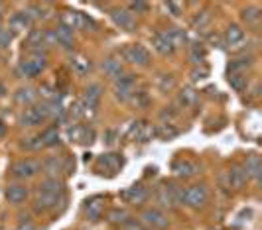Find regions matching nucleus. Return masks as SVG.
I'll return each instance as SVG.
<instances>
[{"mask_svg": "<svg viewBox=\"0 0 262 230\" xmlns=\"http://www.w3.org/2000/svg\"><path fill=\"white\" fill-rule=\"evenodd\" d=\"M83 130H85V126H79V124H73V126H69L67 128V136H69V140L73 142H81V136H83Z\"/></svg>", "mask_w": 262, "mask_h": 230, "instance_id": "obj_39", "label": "nucleus"}, {"mask_svg": "<svg viewBox=\"0 0 262 230\" xmlns=\"http://www.w3.org/2000/svg\"><path fill=\"white\" fill-rule=\"evenodd\" d=\"M26 43L32 47V49H42L44 47V32L42 30H32L26 37Z\"/></svg>", "mask_w": 262, "mask_h": 230, "instance_id": "obj_34", "label": "nucleus"}, {"mask_svg": "<svg viewBox=\"0 0 262 230\" xmlns=\"http://www.w3.org/2000/svg\"><path fill=\"white\" fill-rule=\"evenodd\" d=\"M102 73L108 77V79H112V81H116L122 73H124V69H122V63H120V59H114V57H108V59H104L102 61Z\"/></svg>", "mask_w": 262, "mask_h": 230, "instance_id": "obj_17", "label": "nucleus"}, {"mask_svg": "<svg viewBox=\"0 0 262 230\" xmlns=\"http://www.w3.org/2000/svg\"><path fill=\"white\" fill-rule=\"evenodd\" d=\"M160 116H162V118H174L176 112H174V110H164V112H160Z\"/></svg>", "mask_w": 262, "mask_h": 230, "instance_id": "obj_48", "label": "nucleus"}, {"mask_svg": "<svg viewBox=\"0 0 262 230\" xmlns=\"http://www.w3.org/2000/svg\"><path fill=\"white\" fill-rule=\"evenodd\" d=\"M178 134H180V130L174 128L170 122H168V124H162L160 128H156V136L162 138V140H172V138H176Z\"/></svg>", "mask_w": 262, "mask_h": 230, "instance_id": "obj_36", "label": "nucleus"}, {"mask_svg": "<svg viewBox=\"0 0 262 230\" xmlns=\"http://www.w3.org/2000/svg\"><path fill=\"white\" fill-rule=\"evenodd\" d=\"M211 20H213L211 10H203V12H197L196 14V18L192 20V26H194L196 30H205V28L211 24Z\"/></svg>", "mask_w": 262, "mask_h": 230, "instance_id": "obj_29", "label": "nucleus"}, {"mask_svg": "<svg viewBox=\"0 0 262 230\" xmlns=\"http://www.w3.org/2000/svg\"><path fill=\"white\" fill-rule=\"evenodd\" d=\"M140 219H142V223L146 227H150V229L154 230H166L170 227L168 215H166L164 211H160V209H146Z\"/></svg>", "mask_w": 262, "mask_h": 230, "instance_id": "obj_7", "label": "nucleus"}, {"mask_svg": "<svg viewBox=\"0 0 262 230\" xmlns=\"http://www.w3.org/2000/svg\"><path fill=\"white\" fill-rule=\"evenodd\" d=\"M42 169H44L50 177H58V173L64 171V162H62L58 156H50V158L42 164Z\"/></svg>", "mask_w": 262, "mask_h": 230, "instance_id": "obj_21", "label": "nucleus"}, {"mask_svg": "<svg viewBox=\"0 0 262 230\" xmlns=\"http://www.w3.org/2000/svg\"><path fill=\"white\" fill-rule=\"evenodd\" d=\"M260 8L256 6H250V8H244L242 10V20L246 22V26H258L260 24Z\"/></svg>", "mask_w": 262, "mask_h": 230, "instance_id": "obj_27", "label": "nucleus"}, {"mask_svg": "<svg viewBox=\"0 0 262 230\" xmlns=\"http://www.w3.org/2000/svg\"><path fill=\"white\" fill-rule=\"evenodd\" d=\"M91 67H93V63H91L87 57H83V55H73V57H71V69H73L77 75H87V73L91 71Z\"/></svg>", "mask_w": 262, "mask_h": 230, "instance_id": "obj_22", "label": "nucleus"}, {"mask_svg": "<svg viewBox=\"0 0 262 230\" xmlns=\"http://www.w3.org/2000/svg\"><path fill=\"white\" fill-rule=\"evenodd\" d=\"M244 39H246V33H244V30H242L240 26L232 24V26L227 28V32H225V41H227V45H229L230 49H238V47L244 43Z\"/></svg>", "mask_w": 262, "mask_h": 230, "instance_id": "obj_11", "label": "nucleus"}, {"mask_svg": "<svg viewBox=\"0 0 262 230\" xmlns=\"http://www.w3.org/2000/svg\"><path fill=\"white\" fill-rule=\"evenodd\" d=\"M250 65H252L250 57H240V59H234V61H230L229 71H230V73H240V71H244L246 67H250Z\"/></svg>", "mask_w": 262, "mask_h": 230, "instance_id": "obj_37", "label": "nucleus"}, {"mask_svg": "<svg viewBox=\"0 0 262 230\" xmlns=\"http://www.w3.org/2000/svg\"><path fill=\"white\" fill-rule=\"evenodd\" d=\"M106 219L112 225H126L128 223V213L124 209H110L108 215H106Z\"/></svg>", "mask_w": 262, "mask_h": 230, "instance_id": "obj_32", "label": "nucleus"}, {"mask_svg": "<svg viewBox=\"0 0 262 230\" xmlns=\"http://www.w3.org/2000/svg\"><path fill=\"white\" fill-rule=\"evenodd\" d=\"M229 83H230V87H232L234 91H238V93L246 89V77H244L242 73H230Z\"/></svg>", "mask_w": 262, "mask_h": 230, "instance_id": "obj_35", "label": "nucleus"}, {"mask_svg": "<svg viewBox=\"0 0 262 230\" xmlns=\"http://www.w3.org/2000/svg\"><path fill=\"white\" fill-rule=\"evenodd\" d=\"M166 33H168V37H170V41H172V45L176 49H180V47H184L188 43V35H186V32L182 28H172Z\"/></svg>", "mask_w": 262, "mask_h": 230, "instance_id": "obj_25", "label": "nucleus"}, {"mask_svg": "<svg viewBox=\"0 0 262 230\" xmlns=\"http://www.w3.org/2000/svg\"><path fill=\"white\" fill-rule=\"evenodd\" d=\"M62 24L67 26L69 30H87V28H97L95 20L89 18L87 14L83 12H75V10H67L66 14L62 16Z\"/></svg>", "mask_w": 262, "mask_h": 230, "instance_id": "obj_3", "label": "nucleus"}, {"mask_svg": "<svg viewBox=\"0 0 262 230\" xmlns=\"http://www.w3.org/2000/svg\"><path fill=\"white\" fill-rule=\"evenodd\" d=\"M128 102H132L136 108L144 110V108H148V106H150L152 99H150V95H148L146 91H134V95H132V99L128 100Z\"/></svg>", "mask_w": 262, "mask_h": 230, "instance_id": "obj_31", "label": "nucleus"}, {"mask_svg": "<svg viewBox=\"0 0 262 230\" xmlns=\"http://www.w3.org/2000/svg\"><path fill=\"white\" fill-rule=\"evenodd\" d=\"M24 148H26V150H42L44 146H42L40 136H36V138H28V140L24 142Z\"/></svg>", "mask_w": 262, "mask_h": 230, "instance_id": "obj_41", "label": "nucleus"}, {"mask_svg": "<svg viewBox=\"0 0 262 230\" xmlns=\"http://www.w3.org/2000/svg\"><path fill=\"white\" fill-rule=\"evenodd\" d=\"M102 213H104V199L93 197L87 201V205H85V215H87L89 221L97 223L98 219L102 217Z\"/></svg>", "mask_w": 262, "mask_h": 230, "instance_id": "obj_13", "label": "nucleus"}, {"mask_svg": "<svg viewBox=\"0 0 262 230\" xmlns=\"http://www.w3.org/2000/svg\"><path fill=\"white\" fill-rule=\"evenodd\" d=\"M42 122H44V120H42V116L38 114L36 106H32V108H26V110L20 114V124H22V126L32 128V126H38V124H42Z\"/></svg>", "mask_w": 262, "mask_h": 230, "instance_id": "obj_20", "label": "nucleus"}, {"mask_svg": "<svg viewBox=\"0 0 262 230\" xmlns=\"http://www.w3.org/2000/svg\"><path fill=\"white\" fill-rule=\"evenodd\" d=\"M164 8L168 12H172V16H182L184 6L180 2H164Z\"/></svg>", "mask_w": 262, "mask_h": 230, "instance_id": "obj_40", "label": "nucleus"}, {"mask_svg": "<svg viewBox=\"0 0 262 230\" xmlns=\"http://www.w3.org/2000/svg\"><path fill=\"white\" fill-rule=\"evenodd\" d=\"M40 140H42V146H44V148H54V146H58V144L62 142V140H60V132L56 130V128H48V130L40 136Z\"/></svg>", "mask_w": 262, "mask_h": 230, "instance_id": "obj_30", "label": "nucleus"}, {"mask_svg": "<svg viewBox=\"0 0 262 230\" xmlns=\"http://www.w3.org/2000/svg\"><path fill=\"white\" fill-rule=\"evenodd\" d=\"M122 197L126 199L128 203H132V205H142V203L148 201L150 191H148V187H144V185H132V187H128V189L124 191Z\"/></svg>", "mask_w": 262, "mask_h": 230, "instance_id": "obj_12", "label": "nucleus"}, {"mask_svg": "<svg viewBox=\"0 0 262 230\" xmlns=\"http://www.w3.org/2000/svg\"><path fill=\"white\" fill-rule=\"evenodd\" d=\"M10 41H12V32H10V30H0V47H2V49L8 47Z\"/></svg>", "mask_w": 262, "mask_h": 230, "instance_id": "obj_42", "label": "nucleus"}, {"mask_svg": "<svg viewBox=\"0 0 262 230\" xmlns=\"http://www.w3.org/2000/svg\"><path fill=\"white\" fill-rule=\"evenodd\" d=\"M152 45H154V49H156L158 53H162V55H172V53L176 51V47L172 45V41H170V37H168V33L166 32L154 33Z\"/></svg>", "mask_w": 262, "mask_h": 230, "instance_id": "obj_15", "label": "nucleus"}, {"mask_svg": "<svg viewBox=\"0 0 262 230\" xmlns=\"http://www.w3.org/2000/svg\"><path fill=\"white\" fill-rule=\"evenodd\" d=\"M62 201V195H46V193H38V197L34 201V209L38 213H50L58 207V203Z\"/></svg>", "mask_w": 262, "mask_h": 230, "instance_id": "obj_9", "label": "nucleus"}, {"mask_svg": "<svg viewBox=\"0 0 262 230\" xmlns=\"http://www.w3.org/2000/svg\"><path fill=\"white\" fill-rule=\"evenodd\" d=\"M227 179H229V187L230 189H234V191H240L244 185H246V173H244V169L242 167H238V165H232L229 169V173H227Z\"/></svg>", "mask_w": 262, "mask_h": 230, "instance_id": "obj_14", "label": "nucleus"}, {"mask_svg": "<svg viewBox=\"0 0 262 230\" xmlns=\"http://www.w3.org/2000/svg\"><path fill=\"white\" fill-rule=\"evenodd\" d=\"M136 91V77L130 73H122L114 81V99L120 102H128Z\"/></svg>", "mask_w": 262, "mask_h": 230, "instance_id": "obj_4", "label": "nucleus"}, {"mask_svg": "<svg viewBox=\"0 0 262 230\" xmlns=\"http://www.w3.org/2000/svg\"><path fill=\"white\" fill-rule=\"evenodd\" d=\"M110 18H112V22H114L120 30H126V32L136 30V18H134V14L128 12V10H124V8L112 10V12H110Z\"/></svg>", "mask_w": 262, "mask_h": 230, "instance_id": "obj_8", "label": "nucleus"}, {"mask_svg": "<svg viewBox=\"0 0 262 230\" xmlns=\"http://www.w3.org/2000/svg\"><path fill=\"white\" fill-rule=\"evenodd\" d=\"M199 99V93H197L196 89H192V87H186L184 91H180V95H178V102L182 104V106H186V108H190V106H194Z\"/></svg>", "mask_w": 262, "mask_h": 230, "instance_id": "obj_24", "label": "nucleus"}, {"mask_svg": "<svg viewBox=\"0 0 262 230\" xmlns=\"http://www.w3.org/2000/svg\"><path fill=\"white\" fill-rule=\"evenodd\" d=\"M98 164H102L106 169H110V171H118V169L124 165V160H122L120 154H106V156H102V158L98 160Z\"/></svg>", "mask_w": 262, "mask_h": 230, "instance_id": "obj_23", "label": "nucleus"}, {"mask_svg": "<svg viewBox=\"0 0 262 230\" xmlns=\"http://www.w3.org/2000/svg\"><path fill=\"white\" fill-rule=\"evenodd\" d=\"M40 193H46V195H62L64 193V185L58 177H48L46 181H42L40 185Z\"/></svg>", "mask_w": 262, "mask_h": 230, "instance_id": "obj_18", "label": "nucleus"}, {"mask_svg": "<svg viewBox=\"0 0 262 230\" xmlns=\"http://www.w3.org/2000/svg\"><path fill=\"white\" fill-rule=\"evenodd\" d=\"M172 167H174L178 177H194L199 171V165L196 162H192V160H176Z\"/></svg>", "mask_w": 262, "mask_h": 230, "instance_id": "obj_16", "label": "nucleus"}, {"mask_svg": "<svg viewBox=\"0 0 262 230\" xmlns=\"http://www.w3.org/2000/svg\"><path fill=\"white\" fill-rule=\"evenodd\" d=\"M34 18L30 12H18V14H14V18H12V26L14 28H22V30H26L28 26H32Z\"/></svg>", "mask_w": 262, "mask_h": 230, "instance_id": "obj_33", "label": "nucleus"}, {"mask_svg": "<svg viewBox=\"0 0 262 230\" xmlns=\"http://www.w3.org/2000/svg\"><path fill=\"white\" fill-rule=\"evenodd\" d=\"M28 199V187L20 183H12L6 187V201L10 205H22Z\"/></svg>", "mask_w": 262, "mask_h": 230, "instance_id": "obj_10", "label": "nucleus"}, {"mask_svg": "<svg viewBox=\"0 0 262 230\" xmlns=\"http://www.w3.org/2000/svg\"><path fill=\"white\" fill-rule=\"evenodd\" d=\"M244 173L246 177H252V179H258L260 177V171H262V164H260V158L258 156H248L246 162H244Z\"/></svg>", "mask_w": 262, "mask_h": 230, "instance_id": "obj_19", "label": "nucleus"}, {"mask_svg": "<svg viewBox=\"0 0 262 230\" xmlns=\"http://www.w3.org/2000/svg\"><path fill=\"white\" fill-rule=\"evenodd\" d=\"M207 73H209V69H207V67H201V69H194V73H192V77H194V79H205V77H207Z\"/></svg>", "mask_w": 262, "mask_h": 230, "instance_id": "obj_46", "label": "nucleus"}, {"mask_svg": "<svg viewBox=\"0 0 262 230\" xmlns=\"http://www.w3.org/2000/svg\"><path fill=\"white\" fill-rule=\"evenodd\" d=\"M122 57L128 61V63H134V65L146 67L150 63V51L140 45V43H130L122 49Z\"/></svg>", "mask_w": 262, "mask_h": 230, "instance_id": "obj_6", "label": "nucleus"}, {"mask_svg": "<svg viewBox=\"0 0 262 230\" xmlns=\"http://www.w3.org/2000/svg\"><path fill=\"white\" fill-rule=\"evenodd\" d=\"M16 230H36V229H34L32 225L28 223V225H20V227H18V229H16Z\"/></svg>", "mask_w": 262, "mask_h": 230, "instance_id": "obj_49", "label": "nucleus"}, {"mask_svg": "<svg viewBox=\"0 0 262 230\" xmlns=\"http://www.w3.org/2000/svg\"><path fill=\"white\" fill-rule=\"evenodd\" d=\"M126 230H148V229H144L142 225H138V223H132V221H128L126 223Z\"/></svg>", "mask_w": 262, "mask_h": 230, "instance_id": "obj_47", "label": "nucleus"}, {"mask_svg": "<svg viewBox=\"0 0 262 230\" xmlns=\"http://www.w3.org/2000/svg\"><path fill=\"white\" fill-rule=\"evenodd\" d=\"M116 138H118V132H116V130H108V132H106V136H104V144L112 146V144L116 142Z\"/></svg>", "mask_w": 262, "mask_h": 230, "instance_id": "obj_45", "label": "nucleus"}, {"mask_svg": "<svg viewBox=\"0 0 262 230\" xmlns=\"http://www.w3.org/2000/svg\"><path fill=\"white\" fill-rule=\"evenodd\" d=\"M0 134H4V126L2 124H0Z\"/></svg>", "mask_w": 262, "mask_h": 230, "instance_id": "obj_50", "label": "nucleus"}, {"mask_svg": "<svg viewBox=\"0 0 262 230\" xmlns=\"http://www.w3.org/2000/svg\"><path fill=\"white\" fill-rule=\"evenodd\" d=\"M2 8H4V6H2V2H0V12H2Z\"/></svg>", "mask_w": 262, "mask_h": 230, "instance_id": "obj_51", "label": "nucleus"}, {"mask_svg": "<svg viewBox=\"0 0 262 230\" xmlns=\"http://www.w3.org/2000/svg\"><path fill=\"white\" fill-rule=\"evenodd\" d=\"M16 100L22 102V104H30V102H34V100H36L34 89H20V91L16 93Z\"/></svg>", "mask_w": 262, "mask_h": 230, "instance_id": "obj_38", "label": "nucleus"}, {"mask_svg": "<svg viewBox=\"0 0 262 230\" xmlns=\"http://www.w3.org/2000/svg\"><path fill=\"white\" fill-rule=\"evenodd\" d=\"M209 201V191L205 185H190L184 189V195H182V205L190 207V209H201L205 207V203Z\"/></svg>", "mask_w": 262, "mask_h": 230, "instance_id": "obj_1", "label": "nucleus"}, {"mask_svg": "<svg viewBox=\"0 0 262 230\" xmlns=\"http://www.w3.org/2000/svg\"><path fill=\"white\" fill-rule=\"evenodd\" d=\"M176 83H174V77H170V75H164V77H160V89L162 91H168V89H172Z\"/></svg>", "mask_w": 262, "mask_h": 230, "instance_id": "obj_44", "label": "nucleus"}, {"mask_svg": "<svg viewBox=\"0 0 262 230\" xmlns=\"http://www.w3.org/2000/svg\"><path fill=\"white\" fill-rule=\"evenodd\" d=\"M42 171V162L34 160V158H26V160H18L12 165V175L18 179H32Z\"/></svg>", "mask_w": 262, "mask_h": 230, "instance_id": "obj_5", "label": "nucleus"}, {"mask_svg": "<svg viewBox=\"0 0 262 230\" xmlns=\"http://www.w3.org/2000/svg\"><path fill=\"white\" fill-rule=\"evenodd\" d=\"M128 8H130L128 12H148V8H150V6H148L146 2H130V4H128Z\"/></svg>", "mask_w": 262, "mask_h": 230, "instance_id": "obj_43", "label": "nucleus"}, {"mask_svg": "<svg viewBox=\"0 0 262 230\" xmlns=\"http://www.w3.org/2000/svg\"><path fill=\"white\" fill-rule=\"evenodd\" d=\"M182 195H184V189L176 185H162L156 191V201L164 209H176L178 205H182Z\"/></svg>", "mask_w": 262, "mask_h": 230, "instance_id": "obj_2", "label": "nucleus"}, {"mask_svg": "<svg viewBox=\"0 0 262 230\" xmlns=\"http://www.w3.org/2000/svg\"><path fill=\"white\" fill-rule=\"evenodd\" d=\"M54 33H56V39H58L60 45H64V47H71L73 45V30H69L67 26L62 24Z\"/></svg>", "mask_w": 262, "mask_h": 230, "instance_id": "obj_26", "label": "nucleus"}, {"mask_svg": "<svg viewBox=\"0 0 262 230\" xmlns=\"http://www.w3.org/2000/svg\"><path fill=\"white\" fill-rule=\"evenodd\" d=\"M205 55H207V51H205L203 43H192L190 45V59H192L194 65H201L205 61Z\"/></svg>", "mask_w": 262, "mask_h": 230, "instance_id": "obj_28", "label": "nucleus"}]
</instances>
